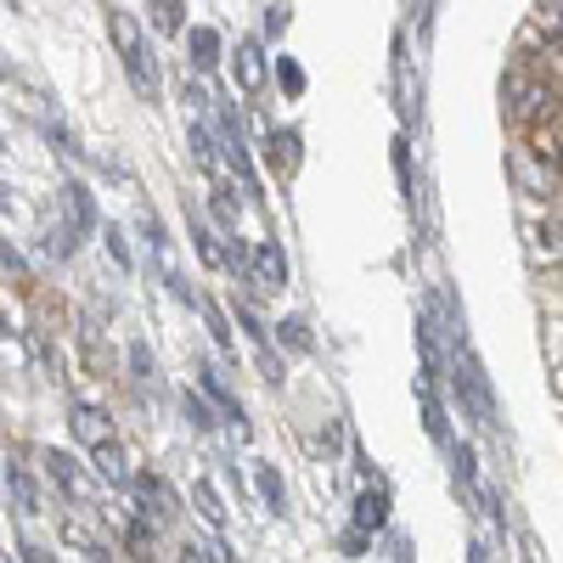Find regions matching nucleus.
<instances>
[{"instance_id":"1","label":"nucleus","mask_w":563,"mask_h":563,"mask_svg":"<svg viewBox=\"0 0 563 563\" xmlns=\"http://www.w3.org/2000/svg\"><path fill=\"white\" fill-rule=\"evenodd\" d=\"M108 34H113V45H119V57H124V68H130V85L141 90V97H158V68H153V52H147V40H141V23L124 12V7H113L108 12Z\"/></svg>"},{"instance_id":"2","label":"nucleus","mask_w":563,"mask_h":563,"mask_svg":"<svg viewBox=\"0 0 563 563\" xmlns=\"http://www.w3.org/2000/svg\"><path fill=\"white\" fill-rule=\"evenodd\" d=\"M501 97H507V113H512V119H525V124H536V130L558 113V85H552V79H536L530 68H512Z\"/></svg>"},{"instance_id":"3","label":"nucleus","mask_w":563,"mask_h":563,"mask_svg":"<svg viewBox=\"0 0 563 563\" xmlns=\"http://www.w3.org/2000/svg\"><path fill=\"white\" fill-rule=\"evenodd\" d=\"M68 429H74V440H79L85 451L119 445V429H113V417H108L102 406H90V400H79V406L68 411Z\"/></svg>"},{"instance_id":"4","label":"nucleus","mask_w":563,"mask_h":563,"mask_svg":"<svg viewBox=\"0 0 563 563\" xmlns=\"http://www.w3.org/2000/svg\"><path fill=\"white\" fill-rule=\"evenodd\" d=\"M130 490H135V501H141L135 519H147L153 530H158V525H169L175 512H180V507H175V490H169L158 474H135V479H130Z\"/></svg>"},{"instance_id":"5","label":"nucleus","mask_w":563,"mask_h":563,"mask_svg":"<svg viewBox=\"0 0 563 563\" xmlns=\"http://www.w3.org/2000/svg\"><path fill=\"white\" fill-rule=\"evenodd\" d=\"M249 282L260 294H276V288H288V254H282V243H260L249 254Z\"/></svg>"},{"instance_id":"6","label":"nucleus","mask_w":563,"mask_h":563,"mask_svg":"<svg viewBox=\"0 0 563 563\" xmlns=\"http://www.w3.org/2000/svg\"><path fill=\"white\" fill-rule=\"evenodd\" d=\"M456 395L467 400V411H474L479 422L496 417V406H490V384H485V372H479L474 355H462V361H456Z\"/></svg>"},{"instance_id":"7","label":"nucleus","mask_w":563,"mask_h":563,"mask_svg":"<svg viewBox=\"0 0 563 563\" xmlns=\"http://www.w3.org/2000/svg\"><path fill=\"white\" fill-rule=\"evenodd\" d=\"M40 467H45V479H52L68 501H79V496H85V479H79V467H74V456H68V451L45 445V451H40Z\"/></svg>"},{"instance_id":"8","label":"nucleus","mask_w":563,"mask_h":563,"mask_svg":"<svg viewBox=\"0 0 563 563\" xmlns=\"http://www.w3.org/2000/svg\"><path fill=\"white\" fill-rule=\"evenodd\" d=\"M90 467H97V479L102 485H113V490H124L135 474H130V462H124V445H102V451H90Z\"/></svg>"},{"instance_id":"9","label":"nucleus","mask_w":563,"mask_h":563,"mask_svg":"<svg viewBox=\"0 0 563 563\" xmlns=\"http://www.w3.org/2000/svg\"><path fill=\"white\" fill-rule=\"evenodd\" d=\"M355 525L378 536V530L389 525V496H384V490H361V496H355Z\"/></svg>"},{"instance_id":"10","label":"nucleus","mask_w":563,"mask_h":563,"mask_svg":"<svg viewBox=\"0 0 563 563\" xmlns=\"http://www.w3.org/2000/svg\"><path fill=\"white\" fill-rule=\"evenodd\" d=\"M198 384H203V395H209V400H214V406H220V411L243 429V406H238V395H231V389L220 384V372H214V366H198Z\"/></svg>"},{"instance_id":"11","label":"nucleus","mask_w":563,"mask_h":563,"mask_svg":"<svg viewBox=\"0 0 563 563\" xmlns=\"http://www.w3.org/2000/svg\"><path fill=\"white\" fill-rule=\"evenodd\" d=\"M238 85L249 90V97L265 85V57H260V40H243V45H238Z\"/></svg>"},{"instance_id":"12","label":"nucleus","mask_w":563,"mask_h":563,"mask_svg":"<svg viewBox=\"0 0 563 563\" xmlns=\"http://www.w3.org/2000/svg\"><path fill=\"white\" fill-rule=\"evenodd\" d=\"M265 164L271 169H294L299 164V135L294 130H271L265 135Z\"/></svg>"},{"instance_id":"13","label":"nucleus","mask_w":563,"mask_h":563,"mask_svg":"<svg viewBox=\"0 0 563 563\" xmlns=\"http://www.w3.org/2000/svg\"><path fill=\"white\" fill-rule=\"evenodd\" d=\"M186 52H192V68L198 74H209L220 63V34L214 29H192V34H186Z\"/></svg>"},{"instance_id":"14","label":"nucleus","mask_w":563,"mask_h":563,"mask_svg":"<svg viewBox=\"0 0 563 563\" xmlns=\"http://www.w3.org/2000/svg\"><path fill=\"white\" fill-rule=\"evenodd\" d=\"M63 203H68V214H74V225H79V231L97 225V209H90V192H85L79 180H68V186H63Z\"/></svg>"},{"instance_id":"15","label":"nucleus","mask_w":563,"mask_h":563,"mask_svg":"<svg viewBox=\"0 0 563 563\" xmlns=\"http://www.w3.org/2000/svg\"><path fill=\"white\" fill-rule=\"evenodd\" d=\"M186 225H192V243H198V254H203L209 265H220V254H225V249H220V238L209 231V220H203L198 209H186Z\"/></svg>"},{"instance_id":"16","label":"nucleus","mask_w":563,"mask_h":563,"mask_svg":"<svg viewBox=\"0 0 563 563\" xmlns=\"http://www.w3.org/2000/svg\"><path fill=\"white\" fill-rule=\"evenodd\" d=\"M260 496H265V507L276 512V519H282V512H288V485H282V474H276L271 462L260 467Z\"/></svg>"},{"instance_id":"17","label":"nucleus","mask_w":563,"mask_h":563,"mask_svg":"<svg viewBox=\"0 0 563 563\" xmlns=\"http://www.w3.org/2000/svg\"><path fill=\"white\" fill-rule=\"evenodd\" d=\"M192 501H198V512H203V525H209V530H225V507H220V496H214L209 479L192 485Z\"/></svg>"},{"instance_id":"18","label":"nucleus","mask_w":563,"mask_h":563,"mask_svg":"<svg viewBox=\"0 0 563 563\" xmlns=\"http://www.w3.org/2000/svg\"><path fill=\"white\" fill-rule=\"evenodd\" d=\"M124 541H130V552H135L141 563H153V541H158V530H153L147 519H130V530H124Z\"/></svg>"},{"instance_id":"19","label":"nucleus","mask_w":563,"mask_h":563,"mask_svg":"<svg viewBox=\"0 0 563 563\" xmlns=\"http://www.w3.org/2000/svg\"><path fill=\"white\" fill-rule=\"evenodd\" d=\"M7 485L18 490V507H23V512H40V496H34V479L23 474V467H18V462H7Z\"/></svg>"},{"instance_id":"20","label":"nucleus","mask_w":563,"mask_h":563,"mask_svg":"<svg viewBox=\"0 0 563 563\" xmlns=\"http://www.w3.org/2000/svg\"><path fill=\"white\" fill-rule=\"evenodd\" d=\"M276 79H282V90H288V97H305V68H299L294 57H276Z\"/></svg>"},{"instance_id":"21","label":"nucleus","mask_w":563,"mask_h":563,"mask_svg":"<svg viewBox=\"0 0 563 563\" xmlns=\"http://www.w3.org/2000/svg\"><path fill=\"white\" fill-rule=\"evenodd\" d=\"M153 23L169 29V34H180V29H186V7H180V0H158V7H153Z\"/></svg>"},{"instance_id":"22","label":"nucleus","mask_w":563,"mask_h":563,"mask_svg":"<svg viewBox=\"0 0 563 563\" xmlns=\"http://www.w3.org/2000/svg\"><path fill=\"white\" fill-rule=\"evenodd\" d=\"M209 203H214V220L225 238H238V203H231V192H209Z\"/></svg>"},{"instance_id":"23","label":"nucleus","mask_w":563,"mask_h":563,"mask_svg":"<svg viewBox=\"0 0 563 563\" xmlns=\"http://www.w3.org/2000/svg\"><path fill=\"white\" fill-rule=\"evenodd\" d=\"M180 406H186V417H192V429H203V434L214 429V411H209V406H203L192 389H186V400H180Z\"/></svg>"},{"instance_id":"24","label":"nucleus","mask_w":563,"mask_h":563,"mask_svg":"<svg viewBox=\"0 0 563 563\" xmlns=\"http://www.w3.org/2000/svg\"><path fill=\"white\" fill-rule=\"evenodd\" d=\"M192 153H198V164H203V169H214V141H209V130H203V124H192Z\"/></svg>"},{"instance_id":"25","label":"nucleus","mask_w":563,"mask_h":563,"mask_svg":"<svg viewBox=\"0 0 563 563\" xmlns=\"http://www.w3.org/2000/svg\"><path fill=\"white\" fill-rule=\"evenodd\" d=\"M282 339H288V344H294L299 355L310 350V333H305V321H299V316H288V321H282Z\"/></svg>"},{"instance_id":"26","label":"nucleus","mask_w":563,"mask_h":563,"mask_svg":"<svg viewBox=\"0 0 563 563\" xmlns=\"http://www.w3.org/2000/svg\"><path fill=\"white\" fill-rule=\"evenodd\" d=\"M180 563H220V558H214V547H198V541H186V547H180Z\"/></svg>"},{"instance_id":"27","label":"nucleus","mask_w":563,"mask_h":563,"mask_svg":"<svg viewBox=\"0 0 563 563\" xmlns=\"http://www.w3.org/2000/svg\"><path fill=\"white\" fill-rule=\"evenodd\" d=\"M288 29V7H265V34H282Z\"/></svg>"},{"instance_id":"28","label":"nucleus","mask_w":563,"mask_h":563,"mask_svg":"<svg viewBox=\"0 0 563 563\" xmlns=\"http://www.w3.org/2000/svg\"><path fill=\"white\" fill-rule=\"evenodd\" d=\"M102 238H108V249H113V260H119V265H130V249H124V238H119V225H108V231H102Z\"/></svg>"},{"instance_id":"29","label":"nucleus","mask_w":563,"mask_h":563,"mask_svg":"<svg viewBox=\"0 0 563 563\" xmlns=\"http://www.w3.org/2000/svg\"><path fill=\"white\" fill-rule=\"evenodd\" d=\"M203 316H209V327H214V339H220V344H231V333H225V321H220V310H214V305H203Z\"/></svg>"},{"instance_id":"30","label":"nucleus","mask_w":563,"mask_h":563,"mask_svg":"<svg viewBox=\"0 0 563 563\" xmlns=\"http://www.w3.org/2000/svg\"><path fill=\"white\" fill-rule=\"evenodd\" d=\"M541 153H547V158H558V164H563V135H558V141H547V135H541Z\"/></svg>"},{"instance_id":"31","label":"nucleus","mask_w":563,"mask_h":563,"mask_svg":"<svg viewBox=\"0 0 563 563\" xmlns=\"http://www.w3.org/2000/svg\"><path fill=\"white\" fill-rule=\"evenodd\" d=\"M12 333H18V327H12V316H7V310H0V339H12Z\"/></svg>"},{"instance_id":"32","label":"nucleus","mask_w":563,"mask_h":563,"mask_svg":"<svg viewBox=\"0 0 563 563\" xmlns=\"http://www.w3.org/2000/svg\"><path fill=\"white\" fill-rule=\"evenodd\" d=\"M23 558H29V563H52V558H45L40 547H23Z\"/></svg>"},{"instance_id":"33","label":"nucleus","mask_w":563,"mask_h":563,"mask_svg":"<svg viewBox=\"0 0 563 563\" xmlns=\"http://www.w3.org/2000/svg\"><path fill=\"white\" fill-rule=\"evenodd\" d=\"M0 209H12V192H7V186H0Z\"/></svg>"},{"instance_id":"34","label":"nucleus","mask_w":563,"mask_h":563,"mask_svg":"<svg viewBox=\"0 0 563 563\" xmlns=\"http://www.w3.org/2000/svg\"><path fill=\"white\" fill-rule=\"evenodd\" d=\"M0 563H7V558H0Z\"/></svg>"}]
</instances>
